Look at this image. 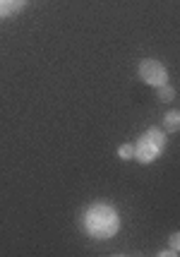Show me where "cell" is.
I'll return each instance as SVG.
<instances>
[{
  "label": "cell",
  "instance_id": "obj_1",
  "mask_svg": "<svg viewBox=\"0 0 180 257\" xmlns=\"http://www.w3.org/2000/svg\"><path fill=\"white\" fill-rule=\"evenodd\" d=\"M82 228L91 240H108L120 231V214L108 202H91L82 214Z\"/></svg>",
  "mask_w": 180,
  "mask_h": 257
},
{
  "label": "cell",
  "instance_id": "obj_2",
  "mask_svg": "<svg viewBox=\"0 0 180 257\" xmlns=\"http://www.w3.org/2000/svg\"><path fill=\"white\" fill-rule=\"evenodd\" d=\"M168 145V137H166V130H161V127H146L144 133L139 135V140L135 142V157L139 164H154L161 154H163V149Z\"/></svg>",
  "mask_w": 180,
  "mask_h": 257
},
{
  "label": "cell",
  "instance_id": "obj_3",
  "mask_svg": "<svg viewBox=\"0 0 180 257\" xmlns=\"http://www.w3.org/2000/svg\"><path fill=\"white\" fill-rule=\"evenodd\" d=\"M139 77H142V82L144 84H149V87H161V84H166L168 82V70H166V65L161 63V60H154V58H146V60H142L139 63Z\"/></svg>",
  "mask_w": 180,
  "mask_h": 257
},
{
  "label": "cell",
  "instance_id": "obj_4",
  "mask_svg": "<svg viewBox=\"0 0 180 257\" xmlns=\"http://www.w3.org/2000/svg\"><path fill=\"white\" fill-rule=\"evenodd\" d=\"M27 5V0H0V17H12Z\"/></svg>",
  "mask_w": 180,
  "mask_h": 257
},
{
  "label": "cell",
  "instance_id": "obj_5",
  "mask_svg": "<svg viewBox=\"0 0 180 257\" xmlns=\"http://www.w3.org/2000/svg\"><path fill=\"white\" fill-rule=\"evenodd\" d=\"M180 127V111H168L163 115V130L166 133H175Z\"/></svg>",
  "mask_w": 180,
  "mask_h": 257
},
{
  "label": "cell",
  "instance_id": "obj_6",
  "mask_svg": "<svg viewBox=\"0 0 180 257\" xmlns=\"http://www.w3.org/2000/svg\"><path fill=\"white\" fill-rule=\"evenodd\" d=\"M173 99H175V87H170L168 82H166V84H161V87H158V101L170 103Z\"/></svg>",
  "mask_w": 180,
  "mask_h": 257
},
{
  "label": "cell",
  "instance_id": "obj_7",
  "mask_svg": "<svg viewBox=\"0 0 180 257\" xmlns=\"http://www.w3.org/2000/svg\"><path fill=\"white\" fill-rule=\"evenodd\" d=\"M168 243H170V250H166V252H158V255H170V257L180 255V233H170Z\"/></svg>",
  "mask_w": 180,
  "mask_h": 257
},
{
  "label": "cell",
  "instance_id": "obj_8",
  "mask_svg": "<svg viewBox=\"0 0 180 257\" xmlns=\"http://www.w3.org/2000/svg\"><path fill=\"white\" fill-rule=\"evenodd\" d=\"M118 157L123 159V161H130V159L135 157V145H120L118 147Z\"/></svg>",
  "mask_w": 180,
  "mask_h": 257
}]
</instances>
